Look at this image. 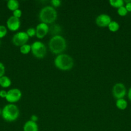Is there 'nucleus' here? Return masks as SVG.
<instances>
[{
  "instance_id": "9",
  "label": "nucleus",
  "mask_w": 131,
  "mask_h": 131,
  "mask_svg": "<svg viewBox=\"0 0 131 131\" xmlns=\"http://www.w3.org/2000/svg\"><path fill=\"white\" fill-rule=\"evenodd\" d=\"M36 37L39 39H42L46 36L50 31V27L45 23H40L37 24L35 28Z\"/></svg>"
},
{
  "instance_id": "23",
  "label": "nucleus",
  "mask_w": 131,
  "mask_h": 131,
  "mask_svg": "<svg viewBox=\"0 0 131 131\" xmlns=\"http://www.w3.org/2000/svg\"><path fill=\"white\" fill-rule=\"evenodd\" d=\"M21 15H22V11L19 8L13 12V16L15 17L20 19Z\"/></svg>"
},
{
  "instance_id": "18",
  "label": "nucleus",
  "mask_w": 131,
  "mask_h": 131,
  "mask_svg": "<svg viewBox=\"0 0 131 131\" xmlns=\"http://www.w3.org/2000/svg\"><path fill=\"white\" fill-rule=\"evenodd\" d=\"M50 31H49L51 32L53 36L59 35V33L61 31V28L58 24H53L50 27Z\"/></svg>"
},
{
  "instance_id": "8",
  "label": "nucleus",
  "mask_w": 131,
  "mask_h": 131,
  "mask_svg": "<svg viewBox=\"0 0 131 131\" xmlns=\"http://www.w3.org/2000/svg\"><path fill=\"white\" fill-rule=\"evenodd\" d=\"M22 97V92L18 88H12L9 90L7 92L6 97V101L10 102V104H14L18 102Z\"/></svg>"
},
{
  "instance_id": "11",
  "label": "nucleus",
  "mask_w": 131,
  "mask_h": 131,
  "mask_svg": "<svg viewBox=\"0 0 131 131\" xmlns=\"http://www.w3.org/2000/svg\"><path fill=\"white\" fill-rule=\"evenodd\" d=\"M21 26V21L19 18L14 16H10L6 20V26L9 30L15 31L19 29Z\"/></svg>"
},
{
  "instance_id": "30",
  "label": "nucleus",
  "mask_w": 131,
  "mask_h": 131,
  "mask_svg": "<svg viewBox=\"0 0 131 131\" xmlns=\"http://www.w3.org/2000/svg\"><path fill=\"white\" fill-rule=\"evenodd\" d=\"M0 115H1V109H0Z\"/></svg>"
},
{
  "instance_id": "20",
  "label": "nucleus",
  "mask_w": 131,
  "mask_h": 131,
  "mask_svg": "<svg viewBox=\"0 0 131 131\" xmlns=\"http://www.w3.org/2000/svg\"><path fill=\"white\" fill-rule=\"evenodd\" d=\"M117 12H118V15H120V16L121 17H124L127 15L128 12H127V9H126L125 7V6H121V7L119 8H118Z\"/></svg>"
},
{
  "instance_id": "26",
  "label": "nucleus",
  "mask_w": 131,
  "mask_h": 131,
  "mask_svg": "<svg viewBox=\"0 0 131 131\" xmlns=\"http://www.w3.org/2000/svg\"><path fill=\"white\" fill-rule=\"evenodd\" d=\"M6 95H7V92L4 90H0V97L1 98H6Z\"/></svg>"
},
{
  "instance_id": "28",
  "label": "nucleus",
  "mask_w": 131,
  "mask_h": 131,
  "mask_svg": "<svg viewBox=\"0 0 131 131\" xmlns=\"http://www.w3.org/2000/svg\"><path fill=\"white\" fill-rule=\"evenodd\" d=\"M30 120L32 122H37V121L38 120V116H37V115H32Z\"/></svg>"
},
{
  "instance_id": "19",
  "label": "nucleus",
  "mask_w": 131,
  "mask_h": 131,
  "mask_svg": "<svg viewBox=\"0 0 131 131\" xmlns=\"http://www.w3.org/2000/svg\"><path fill=\"white\" fill-rule=\"evenodd\" d=\"M31 51V45L24 44L20 47V52L23 54H28Z\"/></svg>"
},
{
  "instance_id": "7",
  "label": "nucleus",
  "mask_w": 131,
  "mask_h": 131,
  "mask_svg": "<svg viewBox=\"0 0 131 131\" xmlns=\"http://www.w3.org/2000/svg\"><path fill=\"white\" fill-rule=\"evenodd\" d=\"M113 97L117 99H123L127 93L126 87L123 83H118L114 84L112 90Z\"/></svg>"
},
{
  "instance_id": "25",
  "label": "nucleus",
  "mask_w": 131,
  "mask_h": 131,
  "mask_svg": "<svg viewBox=\"0 0 131 131\" xmlns=\"http://www.w3.org/2000/svg\"><path fill=\"white\" fill-rule=\"evenodd\" d=\"M5 73V67L3 63L0 62V78L3 76Z\"/></svg>"
},
{
  "instance_id": "5",
  "label": "nucleus",
  "mask_w": 131,
  "mask_h": 131,
  "mask_svg": "<svg viewBox=\"0 0 131 131\" xmlns=\"http://www.w3.org/2000/svg\"><path fill=\"white\" fill-rule=\"evenodd\" d=\"M31 52L33 56L39 59H42L46 55V47L45 45L40 41H35L31 45Z\"/></svg>"
},
{
  "instance_id": "29",
  "label": "nucleus",
  "mask_w": 131,
  "mask_h": 131,
  "mask_svg": "<svg viewBox=\"0 0 131 131\" xmlns=\"http://www.w3.org/2000/svg\"><path fill=\"white\" fill-rule=\"evenodd\" d=\"M128 98L131 101V87L129 88L128 91Z\"/></svg>"
},
{
  "instance_id": "27",
  "label": "nucleus",
  "mask_w": 131,
  "mask_h": 131,
  "mask_svg": "<svg viewBox=\"0 0 131 131\" xmlns=\"http://www.w3.org/2000/svg\"><path fill=\"white\" fill-rule=\"evenodd\" d=\"M125 7L126 8V9H127L128 12H131V2L128 3H126Z\"/></svg>"
},
{
  "instance_id": "14",
  "label": "nucleus",
  "mask_w": 131,
  "mask_h": 131,
  "mask_svg": "<svg viewBox=\"0 0 131 131\" xmlns=\"http://www.w3.org/2000/svg\"><path fill=\"white\" fill-rule=\"evenodd\" d=\"M12 84L11 79L6 75H3L0 78V86L3 88H8Z\"/></svg>"
},
{
  "instance_id": "12",
  "label": "nucleus",
  "mask_w": 131,
  "mask_h": 131,
  "mask_svg": "<svg viewBox=\"0 0 131 131\" xmlns=\"http://www.w3.org/2000/svg\"><path fill=\"white\" fill-rule=\"evenodd\" d=\"M23 131H39V127L37 122L28 120L23 126Z\"/></svg>"
},
{
  "instance_id": "1",
  "label": "nucleus",
  "mask_w": 131,
  "mask_h": 131,
  "mask_svg": "<svg viewBox=\"0 0 131 131\" xmlns=\"http://www.w3.org/2000/svg\"><path fill=\"white\" fill-rule=\"evenodd\" d=\"M50 51L55 54H62L67 47L66 40L62 36L55 35L50 38L48 43Z\"/></svg>"
},
{
  "instance_id": "24",
  "label": "nucleus",
  "mask_w": 131,
  "mask_h": 131,
  "mask_svg": "<svg viewBox=\"0 0 131 131\" xmlns=\"http://www.w3.org/2000/svg\"><path fill=\"white\" fill-rule=\"evenodd\" d=\"M51 3L53 7L57 8L60 6V5H61V1L60 0H52V1H51Z\"/></svg>"
},
{
  "instance_id": "3",
  "label": "nucleus",
  "mask_w": 131,
  "mask_h": 131,
  "mask_svg": "<svg viewBox=\"0 0 131 131\" xmlns=\"http://www.w3.org/2000/svg\"><path fill=\"white\" fill-rule=\"evenodd\" d=\"M39 17L41 23L52 24L57 18V12L52 6H46L41 10Z\"/></svg>"
},
{
  "instance_id": "15",
  "label": "nucleus",
  "mask_w": 131,
  "mask_h": 131,
  "mask_svg": "<svg viewBox=\"0 0 131 131\" xmlns=\"http://www.w3.org/2000/svg\"><path fill=\"white\" fill-rule=\"evenodd\" d=\"M116 106L117 108L119 109V110H125L127 107L128 103H127V101L125 100L124 99H119L116 100Z\"/></svg>"
},
{
  "instance_id": "6",
  "label": "nucleus",
  "mask_w": 131,
  "mask_h": 131,
  "mask_svg": "<svg viewBox=\"0 0 131 131\" xmlns=\"http://www.w3.org/2000/svg\"><path fill=\"white\" fill-rule=\"evenodd\" d=\"M29 38L30 37H28L26 32L19 31L13 36L12 41L13 44L15 45V46L21 47L23 45L26 44Z\"/></svg>"
},
{
  "instance_id": "21",
  "label": "nucleus",
  "mask_w": 131,
  "mask_h": 131,
  "mask_svg": "<svg viewBox=\"0 0 131 131\" xmlns=\"http://www.w3.org/2000/svg\"><path fill=\"white\" fill-rule=\"evenodd\" d=\"M7 34V28L5 26L0 25V38L5 37Z\"/></svg>"
},
{
  "instance_id": "22",
  "label": "nucleus",
  "mask_w": 131,
  "mask_h": 131,
  "mask_svg": "<svg viewBox=\"0 0 131 131\" xmlns=\"http://www.w3.org/2000/svg\"><path fill=\"white\" fill-rule=\"evenodd\" d=\"M26 34L29 37H33L35 35H36V31L35 29L33 28H30L26 31Z\"/></svg>"
},
{
  "instance_id": "17",
  "label": "nucleus",
  "mask_w": 131,
  "mask_h": 131,
  "mask_svg": "<svg viewBox=\"0 0 131 131\" xmlns=\"http://www.w3.org/2000/svg\"><path fill=\"white\" fill-rule=\"evenodd\" d=\"M109 4L113 7L119 8L124 6L125 3L123 0H110Z\"/></svg>"
},
{
  "instance_id": "31",
  "label": "nucleus",
  "mask_w": 131,
  "mask_h": 131,
  "mask_svg": "<svg viewBox=\"0 0 131 131\" xmlns=\"http://www.w3.org/2000/svg\"><path fill=\"white\" fill-rule=\"evenodd\" d=\"M0 44H1V41H0Z\"/></svg>"
},
{
  "instance_id": "10",
  "label": "nucleus",
  "mask_w": 131,
  "mask_h": 131,
  "mask_svg": "<svg viewBox=\"0 0 131 131\" xmlns=\"http://www.w3.org/2000/svg\"><path fill=\"white\" fill-rule=\"evenodd\" d=\"M112 21L111 18L109 15L105 14H101L98 15L96 18V24L98 26L101 27V28H105L108 27L109 24Z\"/></svg>"
},
{
  "instance_id": "16",
  "label": "nucleus",
  "mask_w": 131,
  "mask_h": 131,
  "mask_svg": "<svg viewBox=\"0 0 131 131\" xmlns=\"http://www.w3.org/2000/svg\"><path fill=\"white\" fill-rule=\"evenodd\" d=\"M109 31L111 32H116L119 30V23H117L116 21L112 20L110 23V24L108 26Z\"/></svg>"
},
{
  "instance_id": "2",
  "label": "nucleus",
  "mask_w": 131,
  "mask_h": 131,
  "mask_svg": "<svg viewBox=\"0 0 131 131\" xmlns=\"http://www.w3.org/2000/svg\"><path fill=\"white\" fill-rule=\"evenodd\" d=\"M54 64L56 68L60 70H69L73 67L74 60L73 58L66 54L57 55L54 60Z\"/></svg>"
},
{
  "instance_id": "13",
  "label": "nucleus",
  "mask_w": 131,
  "mask_h": 131,
  "mask_svg": "<svg viewBox=\"0 0 131 131\" xmlns=\"http://www.w3.org/2000/svg\"><path fill=\"white\" fill-rule=\"evenodd\" d=\"M6 6H7V8L9 10L14 12L19 9V3L17 0H9V1H7Z\"/></svg>"
},
{
  "instance_id": "4",
  "label": "nucleus",
  "mask_w": 131,
  "mask_h": 131,
  "mask_svg": "<svg viewBox=\"0 0 131 131\" xmlns=\"http://www.w3.org/2000/svg\"><path fill=\"white\" fill-rule=\"evenodd\" d=\"M3 118L7 122H14L19 118V110L14 104H8L1 111Z\"/></svg>"
}]
</instances>
